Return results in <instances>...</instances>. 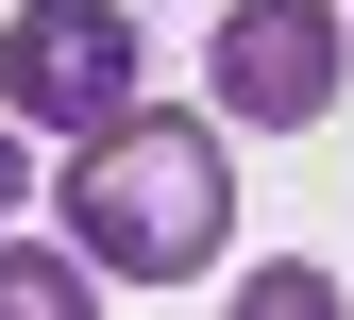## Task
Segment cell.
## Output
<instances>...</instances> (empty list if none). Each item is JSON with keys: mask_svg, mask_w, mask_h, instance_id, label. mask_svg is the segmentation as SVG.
Instances as JSON below:
<instances>
[{"mask_svg": "<svg viewBox=\"0 0 354 320\" xmlns=\"http://www.w3.org/2000/svg\"><path fill=\"white\" fill-rule=\"evenodd\" d=\"M0 102L34 135H118L136 118V17L118 0H17L0 17Z\"/></svg>", "mask_w": 354, "mask_h": 320, "instance_id": "7a4b0ae2", "label": "cell"}, {"mask_svg": "<svg viewBox=\"0 0 354 320\" xmlns=\"http://www.w3.org/2000/svg\"><path fill=\"white\" fill-rule=\"evenodd\" d=\"M337 68H354V17H337V0H219V34H203V102L253 118V135H304L337 102Z\"/></svg>", "mask_w": 354, "mask_h": 320, "instance_id": "3957f363", "label": "cell"}, {"mask_svg": "<svg viewBox=\"0 0 354 320\" xmlns=\"http://www.w3.org/2000/svg\"><path fill=\"white\" fill-rule=\"evenodd\" d=\"M34 203V118H0V219Z\"/></svg>", "mask_w": 354, "mask_h": 320, "instance_id": "8992f818", "label": "cell"}, {"mask_svg": "<svg viewBox=\"0 0 354 320\" xmlns=\"http://www.w3.org/2000/svg\"><path fill=\"white\" fill-rule=\"evenodd\" d=\"M236 303H253V320H337V270H253Z\"/></svg>", "mask_w": 354, "mask_h": 320, "instance_id": "5b68a950", "label": "cell"}, {"mask_svg": "<svg viewBox=\"0 0 354 320\" xmlns=\"http://www.w3.org/2000/svg\"><path fill=\"white\" fill-rule=\"evenodd\" d=\"M68 236L102 287H203L219 236H236V152H219L203 118H118V135H84V169H68Z\"/></svg>", "mask_w": 354, "mask_h": 320, "instance_id": "6da1fadb", "label": "cell"}, {"mask_svg": "<svg viewBox=\"0 0 354 320\" xmlns=\"http://www.w3.org/2000/svg\"><path fill=\"white\" fill-rule=\"evenodd\" d=\"M0 320H84V253H0Z\"/></svg>", "mask_w": 354, "mask_h": 320, "instance_id": "277c9868", "label": "cell"}]
</instances>
